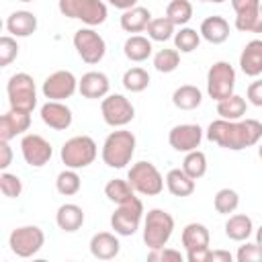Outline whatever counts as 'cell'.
Returning a JSON list of instances; mask_svg holds the SVG:
<instances>
[{
    "label": "cell",
    "instance_id": "cell-20",
    "mask_svg": "<svg viewBox=\"0 0 262 262\" xmlns=\"http://www.w3.org/2000/svg\"><path fill=\"white\" fill-rule=\"evenodd\" d=\"M239 70L250 78L262 74V39H252L244 45L239 53Z\"/></svg>",
    "mask_w": 262,
    "mask_h": 262
},
{
    "label": "cell",
    "instance_id": "cell-29",
    "mask_svg": "<svg viewBox=\"0 0 262 262\" xmlns=\"http://www.w3.org/2000/svg\"><path fill=\"white\" fill-rule=\"evenodd\" d=\"M203 102V92L192 84H182L172 92V104L180 111H194Z\"/></svg>",
    "mask_w": 262,
    "mask_h": 262
},
{
    "label": "cell",
    "instance_id": "cell-28",
    "mask_svg": "<svg viewBox=\"0 0 262 262\" xmlns=\"http://www.w3.org/2000/svg\"><path fill=\"white\" fill-rule=\"evenodd\" d=\"M119 23L125 33H141L151 23V12L145 6H133L129 10H123Z\"/></svg>",
    "mask_w": 262,
    "mask_h": 262
},
{
    "label": "cell",
    "instance_id": "cell-3",
    "mask_svg": "<svg viewBox=\"0 0 262 262\" xmlns=\"http://www.w3.org/2000/svg\"><path fill=\"white\" fill-rule=\"evenodd\" d=\"M174 233V217L164 209H149L143 217V244L149 250L164 248Z\"/></svg>",
    "mask_w": 262,
    "mask_h": 262
},
{
    "label": "cell",
    "instance_id": "cell-5",
    "mask_svg": "<svg viewBox=\"0 0 262 262\" xmlns=\"http://www.w3.org/2000/svg\"><path fill=\"white\" fill-rule=\"evenodd\" d=\"M57 8L63 16L82 20L86 27H98L108 16V8L102 0H59Z\"/></svg>",
    "mask_w": 262,
    "mask_h": 262
},
{
    "label": "cell",
    "instance_id": "cell-19",
    "mask_svg": "<svg viewBox=\"0 0 262 262\" xmlns=\"http://www.w3.org/2000/svg\"><path fill=\"white\" fill-rule=\"evenodd\" d=\"M90 254L96 258V260H113L119 256L121 252V242L117 237V233H111V231H98L90 237Z\"/></svg>",
    "mask_w": 262,
    "mask_h": 262
},
{
    "label": "cell",
    "instance_id": "cell-6",
    "mask_svg": "<svg viewBox=\"0 0 262 262\" xmlns=\"http://www.w3.org/2000/svg\"><path fill=\"white\" fill-rule=\"evenodd\" d=\"M127 180L135 188V192L137 194H143V196H158L164 190V184H166V178L156 168V164L145 162V160L135 162L129 168Z\"/></svg>",
    "mask_w": 262,
    "mask_h": 262
},
{
    "label": "cell",
    "instance_id": "cell-38",
    "mask_svg": "<svg viewBox=\"0 0 262 262\" xmlns=\"http://www.w3.org/2000/svg\"><path fill=\"white\" fill-rule=\"evenodd\" d=\"M176 29V25L168 18V16H158V18H151V23L147 25V37L151 39V41H168V39H172L174 37V31Z\"/></svg>",
    "mask_w": 262,
    "mask_h": 262
},
{
    "label": "cell",
    "instance_id": "cell-44",
    "mask_svg": "<svg viewBox=\"0 0 262 262\" xmlns=\"http://www.w3.org/2000/svg\"><path fill=\"white\" fill-rule=\"evenodd\" d=\"M147 260H174V262H182V254L178 250H172V248H160V250H149L147 254Z\"/></svg>",
    "mask_w": 262,
    "mask_h": 262
},
{
    "label": "cell",
    "instance_id": "cell-51",
    "mask_svg": "<svg viewBox=\"0 0 262 262\" xmlns=\"http://www.w3.org/2000/svg\"><path fill=\"white\" fill-rule=\"evenodd\" d=\"M256 244H258V246L262 248V225H260V227L256 229Z\"/></svg>",
    "mask_w": 262,
    "mask_h": 262
},
{
    "label": "cell",
    "instance_id": "cell-45",
    "mask_svg": "<svg viewBox=\"0 0 262 262\" xmlns=\"http://www.w3.org/2000/svg\"><path fill=\"white\" fill-rule=\"evenodd\" d=\"M246 98H248L250 104L262 108V80L250 82V86H248V90H246Z\"/></svg>",
    "mask_w": 262,
    "mask_h": 262
},
{
    "label": "cell",
    "instance_id": "cell-7",
    "mask_svg": "<svg viewBox=\"0 0 262 262\" xmlns=\"http://www.w3.org/2000/svg\"><path fill=\"white\" fill-rule=\"evenodd\" d=\"M6 94H8L10 108L33 113V108L37 106V86L33 76H29L27 72H18L8 78Z\"/></svg>",
    "mask_w": 262,
    "mask_h": 262
},
{
    "label": "cell",
    "instance_id": "cell-50",
    "mask_svg": "<svg viewBox=\"0 0 262 262\" xmlns=\"http://www.w3.org/2000/svg\"><path fill=\"white\" fill-rule=\"evenodd\" d=\"M252 33H262V6H260V10H258V16H256V23H254Z\"/></svg>",
    "mask_w": 262,
    "mask_h": 262
},
{
    "label": "cell",
    "instance_id": "cell-18",
    "mask_svg": "<svg viewBox=\"0 0 262 262\" xmlns=\"http://www.w3.org/2000/svg\"><path fill=\"white\" fill-rule=\"evenodd\" d=\"M111 90V80L104 72H86L80 80H78V92L84 96V98H90V100H96V98H104Z\"/></svg>",
    "mask_w": 262,
    "mask_h": 262
},
{
    "label": "cell",
    "instance_id": "cell-2",
    "mask_svg": "<svg viewBox=\"0 0 262 262\" xmlns=\"http://www.w3.org/2000/svg\"><path fill=\"white\" fill-rule=\"evenodd\" d=\"M135 145H137L135 135L131 131L119 127L106 135L102 149H100V158L108 168L121 170L127 164H131L133 154H135Z\"/></svg>",
    "mask_w": 262,
    "mask_h": 262
},
{
    "label": "cell",
    "instance_id": "cell-24",
    "mask_svg": "<svg viewBox=\"0 0 262 262\" xmlns=\"http://www.w3.org/2000/svg\"><path fill=\"white\" fill-rule=\"evenodd\" d=\"M6 31L12 37H31L37 31V16L31 10H14L6 18Z\"/></svg>",
    "mask_w": 262,
    "mask_h": 262
},
{
    "label": "cell",
    "instance_id": "cell-42",
    "mask_svg": "<svg viewBox=\"0 0 262 262\" xmlns=\"http://www.w3.org/2000/svg\"><path fill=\"white\" fill-rule=\"evenodd\" d=\"M18 55V43L12 35H2L0 37V66L6 68L10 66Z\"/></svg>",
    "mask_w": 262,
    "mask_h": 262
},
{
    "label": "cell",
    "instance_id": "cell-41",
    "mask_svg": "<svg viewBox=\"0 0 262 262\" xmlns=\"http://www.w3.org/2000/svg\"><path fill=\"white\" fill-rule=\"evenodd\" d=\"M0 190L8 199H18L20 192H23V180L16 174H10V172L2 170V174H0Z\"/></svg>",
    "mask_w": 262,
    "mask_h": 262
},
{
    "label": "cell",
    "instance_id": "cell-43",
    "mask_svg": "<svg viewBox=\"0 0 262 262\" xmlns=\"http://www.w3.org/2000/svg\"><path fill=\"white\" fill-rule=\"evenodd\" d=\"M235 260L237 262H262V248L256 242L252 244V242L246 239V244L237 248Z\"/></svg>",
    "mask_w": 262,
    "mask_h": 262
},
{
    "label": "cell",
    "instance_id": "cell-15",
    "mask_svg": "<svg viewBox=\"0 0 262 262\" xmlns=\"http://www.w3.org/2000/svg\"><path fill=\"white\" fill-rule=\"evenodd\" d=\"M203 129L194 123H182V125H174L168 133V143L174 151H182L188 154L192 149H199L201 141H203Z\"/></svg>",
    "mask_w": 262,
    "mask_h": 262
},
{
    "label": "cell",
    "instance_id": "cell-13",
    "mask_svg": "<svg viewBox=\"0 0 262 262\" xmlns=\"http://www.w3.org/2000/svg\"><path fill=\"white\" fill-rule=\"evenodd\" d=\"M78 90V78L70 70H57L49 74L41 86V92L47 100H66L72 98Z\"/></svg>",
    "mask_w": 262,
    "mask_h": 262
},
{
    "label": "cell",
    "instance_id": "cell-31",
    "mask_svg": "<svg viewBox=\"0 0 262 262\" xmlns=\"http://www.w3.org/2000/svg\"><path fill=\"white\" fill-rule=\"evenodd\" d=\"M135 188L129 184V180H123V178H113L104 184V196L111 201V203H117V205H125V203H131L135 201Z\"/></svg>",
    "mask_w": 262,
    "mask_h": 262
},
{
    "label": "cell",
    "instance_id": "cell-23",
    "mask_svg": "<svg viewBox=\"0 0 262 262\" xmlns=\"http://www.w3.org/2000/svg\"><path fill=\"white\" fill-rule=\"evenodd\" d=\"M55 223L61 231L74 233L84 225V211L76 203H63L55 213Z\"/></svg>",
    "mask_w": 262,
    "mask_h": 262
},
{
    "label": "cell",
    "instance_id": "cell-9",
    "mask_svg": "<svg viewBox=\"0 0 262 262\" xmlns=\"http://www.w3.org/2000/svg\"><path fill=\"white\" fill-rule=\"evenodd\" d=\"M235 90V70L229 61H215L207 72V94L219 102Z\"/></svg>",
    "mask_w": 262,
    "mask_h": 262
},
{
    "label": "cell",
    "instance_id": "cell-36",
    "mask_svg": "<svg viewBox=\"0 0 262 262\" xmlns=\"http://www.w3.org/2000/svg\"><path fill=\"white\" fill-rule=\"evenodd\" d=\"M182 170H184L190 178H194V180L203 178V176L207 174V156H205L201 149L188 151V154L184 156V160H182Z\"/></svg>",
    "mask_w": 262,
    "mask_h": 262
},
{
    "label": "cell",
    "instance_id": "cell-17",
    "mask_svg": "<svg viewBox=\"0 0 262 262\" xmlns=\"http://www.w3.org/2000/svg\"><path fill=\"white\" fill-rule=\"evenodd\" d=\"M31 127V113L10 108L0 117V139L10 141L16 135H25Z\"/></svg>",
    "mask_w": 262,
    "mask_h": 262
},
{
    "label": "cell",
    "instance_id": "cell-30",
    "mask_svg": "<svg viewBox=\"0 0 262 262\" xmlns=\"http://www.w3.org/2000/svg\"><path fill=\"white\" fill-rule=\"evenodd\" d=\"M246 111H248V100L244 96L235 94V92L231 96H227V98H223V100L217 102V115H219V119L239 121V119H244Z\"/></svg>",
    "mask_w": 262,
    "mask_h": 262
},
{
    "label": "cell",
    "instance_id": "cell-4",
    "mask_svg": "<svg viewBox=\"0 0 262 262\" xmlns=\"http://www.w3.org/2000/svg\"><path fill=\"white\" fill-rule=\"evenodd\" d=\"M96 156H98V145L90 135H74L59 149V158L63 166L74 170L88 168L96 160Z\"/></svg>",
    "mask_w": 262,
    "mask_h": 262
},
{
    "label": "cell",
    "instance_id": "cell-10",
    "mask_svg": "<svg viewBox=\"0 0 262 262\" xmlns=\"http://www.w3.org/2000/svg\"><path fill=\"white\" fill-rule=\"evenodd\" d=\"M72 41H74L76 53L80 55V59L84 63L94 66V63L102 61V57L106 53V43H104L102 35L94 31V27H82V29H78L74 33V39Z\"/></svg>",
    "mask_w": 262,
    "mask_h": 262
},
{
    "label": "cell",
    "instance_id": "cell-27",
    "mask_svg": "<svg viewBox=\"0 0 262 262\" xmlns=\"http://www.w3.org/2000/svg\"><path fill=\"white\" fill-rule=\"evenodd\" d=\"M196 180L190 178L182 168H172L166 174V188L172 196H190L196 188Z\"/></svg>",
    "mask_w": 262,
    "mask_h": 262
},
{
    "label": "cell",
    "instance_id": "cell-39",
    "mask_svg": "<svg viewBox=\"0 0 262 262\" xmlns=\"http://www.w3.org/2000/svg\"><path fill=\"white\" fill-rule=\"evenodd\" d=\"M121 82H123V88L129 90V92H143L149 86V74H147V70L135 66V68H129L123 74Z\"/></svg>",
    "mask_w": 262,
    "mask_h": 262
},
{
    "label": "cell",
    "instance_id": "cell-16",
    "mask_svg": "<svg viewBox=\"0 0 262 262\" xmlns=\"http://www.w3.org/2000/svg\"><path fill=\"white\" fill-rule=\"evenodd\" d=\"M39 115H41V121H43L49 129H55V131H66V129H70V125H72V121H74L72 108H70L63 100H47L45 104H41Z\"/></svg>",
    "mask_w": 262,
    "mask_h": 262
},
{
    "label": "cell",
    "instance_id": "cell-8",
    "mask_svg": "<svg viewBox=\"0 0 262 262\" xmlns=\"http://www.w3.org/2000/svg\"><path fill=\"white\" fill-rule=\"evenodd\" d=\"M45 244V233L39 225H20L10 231L8 246L10 252L18 258H31L35 256Z\"/></svg>",
    "mask_w": 262,
    "mask_h": 262
},
{
    "label": "cell",
    "instance_id": "cell-40",
    "mask_svg": "<svg viewBox=\"0 0 262 262\" xmlns=\"http://www.w3.org/2000/svg\"><path fill=\"white\" fill-rule=\"evenodd\" d=\"M180 66V51L174 49H160L154 55V68L160 74H172L176 68Z\"/></svg>",
    "mask_w": 262,
    "mask_h": 262
},
{
    "label": "cell",
    "instance_id": "cell-47",
    "mask_svg": "<svg viewBox=\"0 0 262 262\" xmlns=\"http://www.w3.org/2000/svg\"><path fill=\"white\" fill-rule=\"evenodd\" d=\"M209 258H211V248H201V250L186 252L188 262H209Z\"/></svg>",
    "mask_w": 262,
    "mask_h": 262
},
{
    "label": "cell",
    "instance_id": "cell-11",
    "mask_svg": "<svg viewBox=\"0 0 262 262\" xmlns=\"http://www.w3.org/2000/svg\"><path fill=\"white\" fill-rule=\"evenodd\" d=\"M100 115L108 127L119 129L129 125L135 119V106L123 94H106L100 100Z\"/></svg>",
    "mask_w": 262,
    "mask_h": 262
},
{
    "label": "cell",
    "instance_id": "cell-21",
    "mask_svg": "<svg viewBox=\"0 0 262 262\" xmlns=\"http://www.w3.org/2000/svg\"><path fill=\"white\" fill-rule=\"evenodd\" d=\"M260 6V0H231V8L235 10V29L242 33H252Z\"/></svg>",
    "mask_w": 262,
    "mask_h": 262
},
{
    "label": "cell",
    "instance_id": "cell-33",
    "mask_svg": "<svg viewBox=\"0 0 262 262\" xmlns=\"http://www.w3.org/2000/svg\"><path fill=\"white\" fill-rule=\"evenodd\" d=\"M174 47L180 51V53H192L194 49H199L201 45V33L192 27H180L176 33H174Z\"/></svg>",
    "mask_w": 262,
    "mask_h": 262
},
{
    "label": "cell",
    "instance_id": "cell-22",
    "mask_svg": "<svg viewBox=\"0 0 262 262\" xmlns=\"http://www.w3.org/2000/svg\"><path fill=\"white\" fill-rule=\"evenodd\" d=\"M201 37L211 43V45H221L229 39V23L219 16V14H213V16H207L203 23H201V29H199Z\"/></svg>",
    "mask_w": 262,
    "mask_h": 262
},
{
    "label": "cell",
    "instance_id": "cell-53",
    "mask_svg": "<svg viewBox=\"0 0 262 262\" xmlns=\"http://www.w3.org/2000/svg\"><path fill=\"white\" fill-rule=\"evenodd\" d=\"M258 156H260V160H262V141H260V145H258Z\"/></svg>",
    "mask_w": 262,
    "mask_h": 262
},
{
    "label": "cell",
    "instance_id": "cell-52",
    "mask_svg": "<svg viewBox=\"0 0 262 262\" xmlns=\"http://www.w3.org/2000/svg\"><path fill=\"white\" fill-rule=\"evenodd\" d=\"M199 2H213V4H221V2H225V0H199Z\"/></svg>",
    "mask_w": 262,
    "mask_h": 262
},
{
    "label": "cell",
    "instance_id": "cell-25",
    "mask_svg": "<svg viewBox=\"0 0 262 262\" xmlns=\"http://www.w3.org/2000/svg\"><path fill=\"white\" fill-rule=\"evenodd\" d=\"M123 53L129 61H135V63H141L145 59L151 57L154 53V45H151V39L149 37H143V35H131L125 39L123 43Z\"/></svg>",
    "mask_w": 262,
    "mask_h": 262
},
{
    "label": "cell",
    "instance_id": "cell-35",
    "mask_svg": "<svg viewBox=\"0 0 262 262\" xmlns=\"http://www.w3.org/2000/svg\"><path fill=\"white\" fill-rule=\"evenodd\" d=\"M192 4L190 0H170L166 6V16L176 25V27H186V23L192 18Z\"/></svg>",
    "mask_w": 262,
    "mask_h": 262
},
{
    "label": "cell",
    "instance_id": "cell-12",
    "mask_svg": "<svg viewBox=\"0 0 262 262\" xmlns=\"http://www.w3.org/2000/svg\"><path fill=\"white\" fill-rule=\"evenodd\" d=\"M143 221V203L139 201V196L131 203H125V205H119L115 209V213L111 215V227L117 235H123V237H129L133 235L139 225Z\"/></svg>",
    "mask_w": 262,
    "mask_h": 262
},
{
    "label": "cell",
    "instance_id": "cell-54",
    "mask_svg": "<svg viewBox=\"0 0 262 262\" xmlns=\"http://www.w3.org/2000/svg\"><path fill=\"white\" fill-rule=\"evenodd\" d=\"M20 2H33V0H20Z\"/></svg>",
    "mask_w": 262,
    "mask_h": 262
},
{
    "label": "cell",
    "instance_id": "cell-48",
    "mask_svg": "<svg viewBox=\"0 0 262 262\" xmlns=\"http://www.w3.org/2000/svg\"><path fill=\"white\" fill-rule=\"evenodd\" d=\"M231 260H233L231 252H227V250H211L209 262H231Z\"/></svg>",
    "mask_w": 262,
    "mask_h": 262
},
{
    "label": "cell",
    "instance_id": "cell-32",
    "mask_svg": "<svg viewBox=\"0 0 262 262\" xmlns=\"http://www.w3.org/2000/svg\"><path fill=\"white\" fill-rule=\"evenodd\" d=\"M252 231H254V223L244 213L229 215V219L225 221V235L233 242H246L252 235Z\"/></svg>",
    "mask_w": 262,
    "mask_h": 262
},
{
    "label": "cell",
    "instance_id": "cell-49",
    "mask_svg": "<svg viewBox=\"0 0 262 262\" xmlns=\"http://www.w3.org/2000/svg\"><path fill=\"white\" fill-rule=\"evenodd\" d=\"M106 2L119 10H129L133 6H137V0H106Z\"/></svg>",
    "mask_w": 262,
    "mask_h": 262
},
{
    "label": "cell",
    "instance_id": "cell-34",
    "mask_svg": "<svg viewBox=\"0 0 262 262\" xmlns=\"http://www.w3.org/2000/svg\"><path fill=\"white\" fill-rule=\"evenodd\" d=\"M55 188H57V192L63 194V196H74V194H78L80 188H82V180H80L78 170H74V168L61 170V172L57 174V178H55Z\"/></svg>",
    "mask_w": 262,
    "mask_h": 262
},
{
    "label": "cell",
    "instance_id": "cell-1",
    "mask_svg": "<svg viewBox=\"0 0 262 262\" xmlns=\"http://www.w3.org/2000/svg\"><path fill=\"white\" fill-rule=\"evenodd\" d=\"M205 135L211 143H217L219 147L239 151V149H246V147L260 143L262 123L256 119H239V121L215 119L209 123Z\"/></svg>",
    "mask_w": 262,
    "mask_h": 262
},
{
    "label": "cell",
    "instance_id": "cell-26",
    "mask_svg": "<svg viewBox=\"0 0 262 262\" xmlns=\"http://www.w3.org/2000/svg\"><path fill=\"white\" fill-rule=\"evenodd\" d=\"M182 246L186 252H192V250H201V248H209V242H211V233L207 229V225L203 223H186L184 229H182Z\"/></svg>",
    "mask_w": 262,
    "mask_h": 262
},
{
    "label": "cell",
    "instance_id": "cell-46",
    "mask_svg": "<svg viewBox=\"0 0 262 262\" xmlns=\"http://www.w3.org/2000/svg\"><path fill=\"white\" fill-rule=\"evenodd\" d=\"M10 164H12V147L8 141L0 139V168L6 170Z\"/></svg>",
    "mask_w": 262,
    "mask_h": 262
},
{
    "label": "cell",
    "instance_id": "cell-37",
    "mask_svg": "<svg viewBox=\"0 0 262 262\" xmlns=\"http://www.w3.org/2000/svg\"><path fill=\"white\" fill-rule=\"evenodd\" d=\"M213 207L219 215L235 213V209L239 207V194L233 188H219L213 196Z\"/></svg>",
    "mask_w": 262,
    "mask_h": 262
},
{
    "label": "cell",
    "instance_id": "cell-14",
    "mask_svg": "<svg viewBox=\"0 0 262 262\" xmlns=\"http://www.w3.org/2000/svg\"><path fill=\"white\" fill-rule=\"evenodd\" d=\"M20 154L25 158V162L31 168H43L51 156H53V147L51 143L39 135V133H25L20 139Z\"/></svg>",
    "mask_w": 262,
    "mask_h": 262
}]
</instances>
